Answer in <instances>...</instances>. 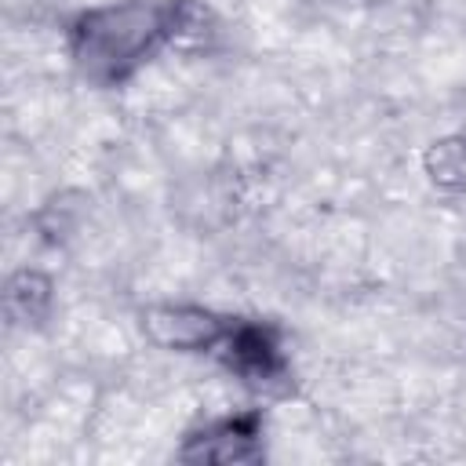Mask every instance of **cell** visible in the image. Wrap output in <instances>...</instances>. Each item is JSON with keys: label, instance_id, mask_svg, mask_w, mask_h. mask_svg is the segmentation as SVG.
Returning a JSON list of instances; mask_svg holds the SVG:
<instances>
[{"label": "cell", "instance_id": "cell-1", "mask_svg": "<svg viewBox=\"0 0 466 466\" xmlns=\"http://www.w3.org/2000/svg\"><path fill=\"white\" fill-rule=\"evenodd\" d=\"M167 36V4L124 0L87 11L73 25V58L95 84H120Z\"/></svg>", "mask_w": 466, "mask_h": 466}, {"label": "cell", "instance_id": "cell-2", "mask_svg": "<svg viewBox=\"0 0 466 466\" xmlns=\"http://www.w3.org/2000/svg\"><path fill=\"white\" fill-rule=\"evenodd\" d=\"M215 353L226 360V368H233L240 379L248 382H277L284 375V357H280V346H277V335L262 324H233L226 328V335L218 339Z\"/></svg>", "mask_w": 466, "mask_h": 466}, {"label": "cell", "instance_id": "cell-3", "mask_svg": "<svg viewBox=\"0 0 466 466\" xmlns=\"http://www.w3.org/2000/svg\"><path fill=\"white\" fill-rule=\"evenodd\" d=\"M142 328L153 342L167 350H215L229 320L197 309V306H153L142 317Z\"/></svg>", "mask_w": 466, "mask_h": 466}, {"label": "cell", "instance_id": "cell-4", "mask_svg": "<svg viewBox=\"0 0 466 466\" xmlns=\"http://www.w3.org/2000/svg\"><path fill=\"white\" fill-rule=\"evenodd\" d=\"M258 455V419L237 415L208 426L186 444V459H208V462H244Z\"/></svg>", "mask_w": 466, "mask_h": 466}, {"label": "cell", "instance_id": "cell-5", "mask_svg": "<svg viewBox=\"0 0 466 466\" xmlns=\"http://www.w3.org/2000/svg\"><path fill=\"white\" fill-rule=\"evenodd\" d=\"M426 171L444 189L466 186V138H444L426 153Z\"/></svg>", "mask_w": 466, "mask_h": 466}, {"label": "cell", "instance_id": "cell-6", "mask_svg": "<svg viewBox=\"0 0 466 466\" xmlns=\"http://www.w3.org/2000/svg\"><path fill=\"white\" fill-rule=\"evenodd\" d=\"M7 306H11V309H18L25 320L40 317V313H44V306H47V280H44V277H36V273H22V277L7 288Z\"/></svg>", "mask_w": 466, "mask_h": 466}]
</instances>
